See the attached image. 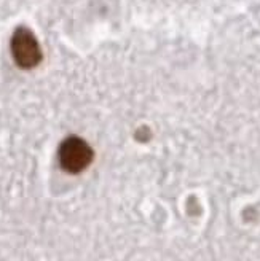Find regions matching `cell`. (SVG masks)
I'll return each instance as SVG.
<instances>
[{
  "instance_id": "obj_1",
  "label": "cell",
  "mask_w": 260,
  "mask_h": 261,
  "mask_svg": "<svg viewBox=\"0 0 260 261\" xmlns=\"http://www.w3.org/2000/svg\"><path fill=\"white\" fill-rule=\"evenodd\" d=\"M58 158L61 167L66 172L80 174L91 164V161L94 158V153L93 148L83 139L70 136L61 142L58 150Z\"/></svg>"
},
{
  "instance_id": "obj_2",
  "label": "cell",
  "mask_w": 260,
  "mask_h": 261,
  "mask_svg": "<svg viewBox=\"0 0 260 261\" xmlns=\"http://www.w3.org/2000/svg\"><path fill=\"white\" fill-rule=\"evenodd\" d=\"M11 56L21 69H34L40 64L43 55L35 35L28 28H18L11 37Z\"/></svg>"
}]
</instances>
